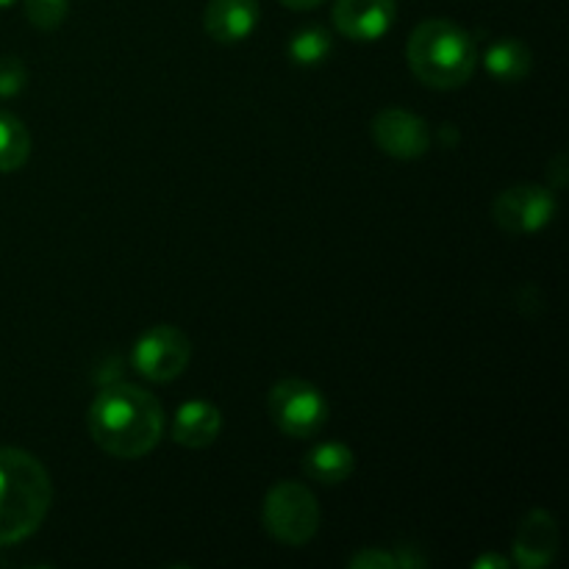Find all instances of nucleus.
<instances>
[{
  "label": "nucleus",
  "instance_id": "2",
  "mask_svg": "<svg viewBox=\"0 0 569 569\" xmlns=\"http://www.w3.org/2000/svg\"><path fill=\"white\" fill-rule=\"evenodd\" d=\"M53 503V481L37 456L0 448V548L33 537Z\"/></svg>",
  "mask_w": 569,
  "mask_h": 569
},
{
  "label": "nucleus",
  "instance_id": "18",
  "mask_svg": "<svg viewBox=\"0 0 569 569\" xmlns=\"http://www.w3.org/2000/svg\"><path fill=\"white\" fill-rule=\"evenodd\" d=\"M28 70L17 56H0V98H14L26 89Z\"/></svg>",
  "mask_w": 569,
  "mask_h": 569
},
{
  "label": "nucleus",
  "instance_id": "22",
  "mask_svg": "<svg viewBox=\"0 0 569 569\" xmlns=\"http://www.w3.org/2000/svg\"><path fill=\"white\" fill-rule=\"evenodd\" d=\"M14 3V0H0V9H6V6H11Z\"/></svg>",
  "mask_w": 569,
  "mask_h": 569
},
{
  "label": "nucleus",
  "instance_id": "15",
  "mask_svg": "<svg viewBox=\"0 0 569 569\" xmlns=\"http://www.w3.org/2000/svg\"><path fill=\"white\" fill-rule=\"evenodd\" d=\"M31 156V131L20 117L0 111V172H17Z\"/></svg>",
  "mask_w": 569,
  "mask_h": 569
},
{
  "label": "nucleus",
  "instance_id": "20",
  "mask_svg": "<svg viewBox=\"0 0 569 569\" xmlns=\"http://www.w3.org/2000/svg\"><path fill=\"white\" fill-rule=\"evenodd\" d=\"M472 567L476 569H509V559H503L500 553H487V556H481V559L472 561Z\"/></svg>",
  "mask_w": 569,
  "mask_h": 569
},
{
  "label": "nucleus",
  "instance_id": "19",
  "mask_svg": "<svg viewBox=\"0 0 569 569\" xmlns=\"http://www.w3.org/2000/svg\"><path fill=\"white\" fill-rule=\"evenodd\" d=\"M348 567L353 569H398V559L392 550L381 548H365L348 559Z\"/></svg>",
  "mask_w": 569,
  "mask_h": 569
},
{
  "label": "nucleus",
  "instance_id": "21",
  "mask_svg": "<svg viewBox=\"0 0 569 569\" xmlns=\"http://www.w3.org/2000/svg\"><path fill=\"white\" fill-rule=\"evenodd\" d=\"M281 3L292 11H306V9H315V6H320L322 0H281Z\"/></svg>",
  "mask_w": 569,
  "mask_h": 569
},
{
  "label": "nucleus",
  "instance_id": "4",
  "mask_svg": "<svg viewBox=\"0 0 569 569\" xmlns=\"http://www.w3.org/2000/svg\"><path fill=\"white\" fill-rule=\"evenodd\" d=\"M320 503L311 489L300 481H278L261 506L264 531L289 548L309 545L320 531Z\"/></svg>",
  "mask_w": 569,
  "mask_h": 569
},
{
  "label": "nucleus",
  "instance_id": "6",
  "mask_svg": "<svg viewBox=\"0 0 569 569\" xmlns=\"http://www.w3.org/2000/svg\"><path fill=\"white\" fill-rule=\"evenodd\" d=\"M133 370L153 383L176 381L192 361V342L176 326H153L133 345Z\"/></svg>",
  "mask_w": 569,
  "mask_h": 569
},
{
  "label": "nucleus",
  "instance_id": "9",
  "mask_svg": "<svg viewBox=\"0 0 569 569\" xmlns=\"http://www.w3.org/2000/svg\"><path fill=\"white\" fill-rule=\"evenodd\" d=\"M398 3L395 0H337L333 26L353 42H376L392 28Z\"/></svg>",
  "mask_w": 569,
  "mask_h": 569
},
{
  "label": "nucleus",
  "instance_id": "14",
  "mask_svg": "<svg viewBox=\"0 0 569 569\" xmlns=\"http://www.w3.org/2000/svg\"><path fill=\"white\" fill-rule=\"evenodd\" d=\"M483 64H487L489 76H495L498 81L515 83L531 76L533 56L531 48L522 44L520 39H500V42L489 44Z\"/></svg>",
  "mask_w": 569,
  "mask_h": 569
},
{
  "label": "nucleus",
  "instance_id": "13",
  "mask_svg": "<svg viewBox=\"0 0 569 569\" xmlns=\"http://www.w3.org/2000/svg\"><path fill=\"white\" fill-rule=\"evenodd\" d=\"M356 470V456L348 445L342 442H326L311 448L303 456V472L317 483L326 487H339L348 481Z\"/></svg>",
  "mask_w": 569,
  "mask_h": 569
},
{
  "label": "nucleus",
  "instance_id": "3",
  "mask_svg": "<svg viewBox=\"0 0 569 569\" xmlns=\"http://www.w3.org/2000/svg\"><path fill=\"white\" fill-rule=\"evenodd\" d=\"M406 61L420 83L431 89H459L472 78L478 67L476 39L459 22L422 20L406 42Z\"/></svg>",
  "mask_w": 569,
  "mask_h": 569
},
{
  "label": "nucleus",
  "instance_id": "17",
  "mask_svg": "<svg viewBox=\"0 0 569 569\" xmlns=\"http://www.w3.org/2000/svg\"><path fill=\"white\" fill-rule=\"evenodd\" d=\"M70 0H26V17L39 31H56L67 20Z\"/></svg>",
  "mask_w": 569,
  "mask_h": 569
},
{
  "label": "nucleus",
  "instance_id": "16",
  "mask_svg": "<svg viewBox=\"0 0 569 569\" xmlns=\"http://www.w3.org/2000/svg\"><path fill=\"white\" fill-rule=\"evenodd\" d=\"M331 48L333 39L326 28L306 26L300 31H295V37L289 39V59L300 67H315L328 59Z\"/></svg>",
  "mask_w": 569,
  "mask_h": 569
},
{
  "label": "nucleus",
  "instance_id": "7",
  "mask_svg": "<svg viewBox=\"0 0 569 569\" xmlns=\"http://www.w3.org/2000/svg\"><path fill=\"white\" fill-rule=\"evenodd\" d=\"M556 211H559V203L550 189L537 187V183H517L495 198L492 220L500 231L511 237H528L548 228Z\"/></svg>",
  "mask_w": 569,
  "mask_h": 569
},
{
  "label": "nucleus",
  "instance_id": "10",
  "mask_svg": "<svg viewBox=\"0 0 569 569\" xmlns=\"http://www.w3.org/2000/svg\"><path fill=\"white\" fill-rule=\"evenodd\" d=\"M561 531L559 522L550 511L533 509L526 520L520 522L515 537V565L522 569H542L553 565L559 556Z\"/></svg>",
  "mask_w": 569,
  "mask_h": 569
},
{
  "label": "nucleus",
  "instance_id": "11",
  "mask_svg": "<svg viewBox=\"0 0 569 569\" xmlns=\"http://www.w3.org/2000/svg\"><path fill=\"white\" fill-rule=\"evenodd\" d=\"M259 20V0H209L203 28L214 42L237 44L256 31Z\"/></svg>",
  "mask_w": 569,
  "mask_h": 569
},
{
  "label": "nucleus",
  "instance_id": "5",
  "mask_svg": "<svg viewBox=\"0 0 569 569\" xmlns=\"http://www.w3.org/2000/svg\"><path fill=\"white\" fill-rule=\"evenodd\" d=\"M267 411L278 431L292 439L317 437L328 422V400L303 378L278 381L267 395Z\"/></svg>",
  "mask_w": 569,
  "mask_h": 569
},
{
  "label": "nucleus",
  "instance_id": "8",
  "mask_svg": "<svg viewBox=\"0 0 569 569\" xmlns=\"http://www.w3.org/2000/svg\"><path fill=\"white\" fill-rule=\"evenodd\" d=\"M372 142L392 159L411 161L431 150V128L420 114L406 109H381L372 117Z\"/></svg>",
  "mask_w": 569,
  "mask_h": 569
},
{
  "label": "nucleus",
  "instance_id": "1",
  "mask_svg": "<svg viewBox=\"0 0 569 569\" xmlns=\"http://www.w3.org/2000/svg\"><path fill=\"white\" fill-rule=\"evenodd\" d=\"M92 442L114 459H142L164 437V409L137 383H111L98 392L87 415Z\"/></svg>",
  "mask_w": 569,
  "mask_h": 569
},
{
  "label": "nucleus",
  "instance_id": "12",
  "mask_svg": "<svg viewBox=\"0 0 569 569\" xmlns=\"http://www.w3.org/2000/svg\"><path fill=\"white\" fill-rule=\"evenodd\" d=\"M222 431V415L209 400H189L176 411L170 437L187 450H203L217 442Z\"/></svg>",
  "mask_w": 569,
  "mask_h": 569
}]
</instances>
